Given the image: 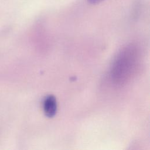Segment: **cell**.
I'll return each instance as SVG.
<instances>
[{
  "mask_svg": "<svg viewBox=\"0 0 150 150\" xmlns=\"http://www.w3.org/2000/svg\"><path fill=\"white\" fill-rule=\"evenodd\" d=\"M136 58L132 50L128 49L122 52L117 59L112 70L113 76L117 81H122L129 76L135 64Z\"/></svg>",
  "mask_w": 150,
  "mask_h": 150,
  "instance_id": "1",
  "label": "cell"
},
{
  "mask_svg": "<svg viewBox=\"0 0 150 150\" xmlns=\"http://www.w3.org/2000/svg\"><path fill=\"white\" fill-rule=\"evenodd\" d=\"M43 110L46 115L49 117H52L55 115L57 111V103L54 96L50 95L45 98Z\"/></svg>",
  "mask_w": 150,
  "mask_h": 150,
  "instance_id": "2",
  "label": "cell"
},
{
  "mask_svg": "<svg viewBox=\"0 0 150 150\" xmlns=\"http://www.w3.org/2000/svg\"><path fill=\"white\" fill-rule=\"evenodd\" d=\"M87 2H88L89 4L94 5V4H98V3L102 2V1H104V0H87Z\"/></svg>",
  "mask_w": 150,
  "mask_h": 150,
  "instance_id": "3",
  "label": "cell"
}]
</instances>
